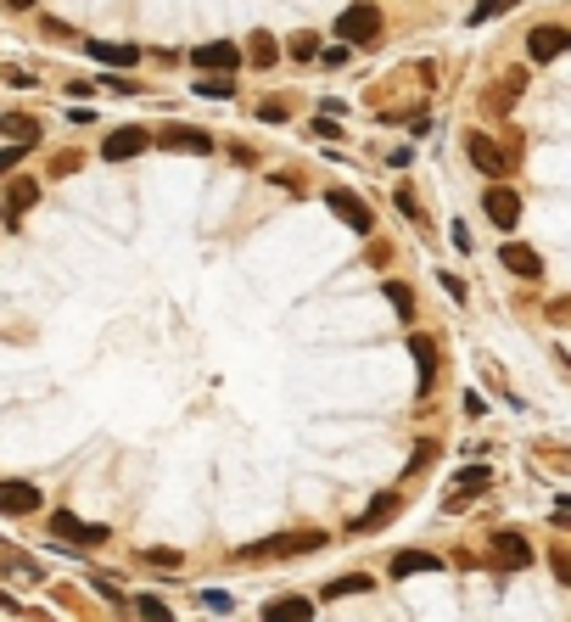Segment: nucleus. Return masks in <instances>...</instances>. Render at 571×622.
Listing matches in <instances>:
<instances>
[{
    "instance_id": "obj_3",
    "label": "nucleus",
    "mask_w": 571,
    "mask_h": 622,
    "mask_svg": "<svg viewBox=\"0 0 571 622\" xmlns=\"http://www.w3.org/2000/svg\"><path fill=\"white\" fill-rule=\"evenodd\" d=\"M493 561H498L504 572H521V567L532 561V544H527V533H516V528H498V533H493Z\"/></svg>"
},
{
    "instance_id": "obj_27",
    "label": "nucleus",
    "mask_w": 571,
    "mask_h": 622,
    "mask_svg": "<svg viewBox=\"0 0 571 622\" xmlns=\"http://www.w3.org/2000/svg\"><path fill=\"white\" fill-rule=\"evenodd\" d=\"M230 606H235V600L224 595V588H202V611H219V617H224Z\"/></svg>"
},
{
    "instance_id": "obj_13",
    "label": "nucleus",
    "mask_w": 571,
    "mask_h": 622,
    "mask_svg": "<svg viewBox=\"0 0 571 622\" xmlns=\"http://www.w3.org/2000/svg\"><path fill=\"white\" fill-rule=\"evenodd\" d=\"M392 516H398V494H376V499H369V510L353 521V533H376L381 521H392Z\"/></svg>"
},
{
    "instance_id": "obj_21",
    "label": "nucleus",
    "mask_w": 571,
    "mask_h": 622,
    "mask_svg": "<svg viewBox=\"0 0 571 622\" xmlns=\"http://www.w3.org/2000/svg\"><path fill=\"white\" fill-rule=\"evenodd\" d=\"M40 202V185L34 180H12V191H6V213H23V208H34Z\"/></svg>"
},
{
    "instance_id": "obj_1",
    "label": "nucleus",
    "mask_w": 571,
    "mask_h": 622,
    "mask_svg": "<svg viewBox=\"0 0 571 622\" xmlns=\"http://www.w3.org/2000/svg\"><path fill=\"white\" fill-rule=\"evenodd\" d=\"M325 538L320 533H281V538H258L241 549V561H286V555H302V549H320Z\"/></svg>"
},
{
    "instance_id": "obj_18",
    "label": "nucleus",
    "mask_w": 571,
    "mask_h": 622,
    "mask_svg": "<svg viewBox=\"0 0 571 622\" xmlns=\"http://www.w3.org/2000/svg\"><path fill=\"white\" fill-rule=\"evenodd\" d=\"M409 348H415V365H420V392H431V387H437V348H431L426 337H415Z\"/></svg>"
},
{
    "instance_id": "obj_4",
    "label": "nucleus",
    "mask_w": 571,
    "mask_h": 622,
    "mask_svg": "<svg viewBox=\"0 0 571 622\" xmlns=\"http://www.w3.org/2000/svg\"><path fill=\"white\" fill-rule=\"evenodd\" d=\"M157 141H162L168 152H191V157H208V152H213V135H208V129H191V123H168Z\"/></svg>"
},
{
    "instance_id": "obj_32",
    "label": "nucleus",
    "mask_w": 571,
    "mask_h": 622,
    "mask_svg": "<svg viewBox=\"0 0 571 622\" xmlns=\"http://www.w3.org/2000/svg\"><path fill=\"white\" fill-rule=\"evenodd\" d=\"M134 611L152 617V622H157V617H168V606H162V600H152V595H146V600H134Z\"/></svg>"
},
{
    "instance_id": "obj_26",
    "label": "nucleus",
    "mask_w": 571,
    "mask_h": 622,
    "mask_svg": "<svg viewBox=\"0 0 571 622\" xmlns=\"http://www.w3.org/2000/svg\"><path fill=\"white\" fill-rule=\"evenodd\" d=\"M23 157H28V141H12V146H0V174H12Z\"/></svg>"
},
{
    "instance_id": "obj_14",
    "label": "nucleus",
    "mask_w": 571,
    "mask_h": 622,
    "mask_svg": "<svg viewBox=\"0 0 571 622\" xmlns=\"http://www.w3.org/2000/svg\"><path fill=\"white\" fill-rule=\"evenodd\" d=\"M504 270H516V275L537 281V275H544V258H537L532 247H521V242H510V247H504Z\"/></svg>"
},
{
    "instance_id": "obj_9",
    "label": "nucleus",
    "mask_w": 571,
    "mask_h": 622,
    "mask_svg": "<svg viewBox=\"0 0 571 622\" xmlns=\"http://www.w3.org/2000/svg\"><path fill=\"white\" fill-rule=\"evenodd\" d=\"M325 202H330V213H336V219H348L359 236H369V231H376V213H369V208L359 202V196H348V191H330Z\"/></svg>"
},
{
    "instance_id": "obj_33",
    "label": "nucleus",
    "mask_w": 571,
    "mask_h": 622,
    "mask_svg": "<svg viewBox=\"0 0 571 622\" xmlns=\"http://www.w3.org/2000/svg\"><path fill=\"white\" fill-rule=\"evenodd\" d=\"M6 6H17V12H28V6H34V0H6Z\"/></svg>"
},
{
    "instance_id": "obj_22",
    "label": "nucleus",
    "mask_w": 571,
    "mask_h": 622,
    "mask_svg": "<svg viewBox=\"0 0 571 622\" xmlns=\"http://www.w3.org/2000/svg\"><path fill=\"white\" fill-rule=\"evenodd\" d=\"M521 0H477V12H470V23H493V17H504V12H516Z\"/></svg>"
},
{
    "instance_id": "obj_29",
    "label": "nucleus",
    "mask_w": 571,
    "mask_h": 622,
    "mask_svg": "<svg viewBox=\"0 0 571 622\" xmlns=\"http://www.w3.org/2000/svg\"><path fill=\"white\" fill-rule=\"evenodd\" d=\"M387 298H392V309H398V314H403V320H409V314H415V298H409V291H403V286H398V281H392V286H387Z\"/></svg>"
},
{
    "instance_id": "obj_15",
    "label": "nucleus",
    "mask_w": 571,
    "mask_h": 622,
    "mask_svg": "<svg viewBox=\"0 0 571 622\" xmlns=\"http://www.w3.org/2000/svg\"><path fill=\"white\" fill-rule=\"evenodd\" d=\"M84 56H95V62H107V68H129L134 56V45H107V40H84Z\"/></svg>"
},
{
    "instance_id": "obj_30",
    "label": "nucleus",
    "mask_w": 571,
    "mask_h": 622,
    "mask_svg": "<svg viewBox=\"0 0 571 622\" xmlns=\"http://www.w3.org/2000/svg\"><path fill=\"white\" fill-rule=\"evenodd\" d=\"M477 488H487V466H470V471L459 477V494H477Z\"/></svg>"
},
{
    "instance_id": "obj_6",
    "label": "nucleus",
    "mask_w": 571,
    "mask_h": 622,
    "mask_svg": "<svg viewBox=\"0 0 571 622\" xmlns=\"http://www.w3.org/2000/svg\"><path fill=\"white\" fill-rule=\"evenodd\" d=\"M40 510V488L34 482H0V516H34Z\"/></svg>"
},
{
    "instance_id": "obj_20",
    "label": "nucleus",
    "mask_w": 571,
    "mask_h": 622,
    "mask_svg": "<svg viewBox=\"0 0 571 622\" xmlns=\"http://www.w3.org/2000/svg\"><path fill=\"white\" fill-rule=\"evenodd\" d=\"M247 56L258 62V68H275V62H281V45H275V35H263V28H258V35L247 40Z\"/></svg>"
},
{
    "instance_id": "obj_2",
    "label": "nucleus",
    "mask_w": 571,
    "mask_h": 622,
    "mask_svg": "<svg viewBox=\"0 0 571 622\" xmlns=\"http://www.w3.org/2000/svg\"><path fill=\"white\" fill-rule=\"evenodd\" d=\"M336 35H342L348 45H376V40H381V17H376V6H348L342 17H336Z\"/></svg>"
},
{
    "instance_id": "obj_7",
    "label": "nucleus",
    "mask_w": 571,
    "mask_h": 622,
    "mask_svg": "<svg viewBox=\"0 0 571 622\" xmlns=\"http://www.w3.org/2000/svg\"><path fill=\"white\" fill-rule=\"evenodd\" d=\"M191 62H196L202 74H235V68H241V51H235L230 40H213V45L191 51Z\"/></svg>"
},
{
    "instance_id": "obj_24",
    "label": "nucleus",
    "mask_w": 571,
    "mask_h": 622,
    "mask_svg": "<svg viewBox=\"0 0 571 622\" xmlns=\"http://www.w3.org/2000/svg\"><path fill=\"white\" fill-rule=\"evenodd\" d=\"M369 588V578H336L330 588H325V600H336V595H364Z\"/></svg>"
},
{
    "instance_id": "obj_34",
    "label": "nucleus",
    "mask_w": 571,
    "mask_h": 622,
    "mask_svg": "<svg viewBox=\"0 0 571 622\" xmlns=\"http://www.w3.org/2000/svg\"><path fill=\"white\" fill-rule=\"evenodd\" d=\"M0 219H6V208H0Z\"/></svg>"
},
{
    "instance_id": "obj_10",
    "label": "nucleus",
    "mask_w": 571,
    "mask_h": 622,
    "mask_svg": "<svg viewBox=\"0 0 571 622\" xmlns=\"http://www.w3.org/2000/svg\"><path fill=\"white\" fill-rule=\"evenodd\" d=\"M487 219L498 224V231H516V219H521V196L510 185H493L487 191Z\"/></svg>"
},
{
    "instance_id": "obj_12",
    "label": "nucleus",
    "mask_w": 571,
    "mask_h": 622,
    "mask_svg": "<svg viewBox=\"0 0 571 622\" xmlns=\"http://www.w3.org/2000/svg\"><path fill=\"white\" fill-rule=\"evenodd\" d=\"M566 45H571V35L549 23V28H532V45H527V51H532V62H555Z\"/></svg>"
},
{
    "instance_id": "obj_23",
    "label": "nucleus",
    "mask_w": 571,
    "mask_h": 622,
    "mask_svg": "<svg viewBox=\"0 0 571 622\" xmlns=\"http://www.w3.org/2000/svg\"><path fill=\"white\" fill-rule=\"evenodd\" d=\"M146 567H157V572H180V549H146Z\"/></svg>"
},
{
    "instance_id": "obj_28",
    "label": "nucleus",
    "mask_w": 571,
    "mask_h": 622,
    "mask_svg": "<svg viewBox=\"0 0 571 622\" xmlns=\"http://www.w3.org/2000/svg\"><path fill=\"white\" fill-rule=\"evenodd\" d=\"M314 51H320V40L309 35V28H302V35H291V56H297V62H309Z\"/></svg>"
},
{
    "instance_id": "obj_19",
    "label": "nucleus",
    "mask_w": 571,
    "mask_h": 622,
    "mask_svg": "<svg viewBox=\"0 0 571 622\" xmlns=\"http://www.w3.org/2000/svg\"><path fill=\"white\" fill-rule=\"evenodd\" d=\"M0 129H6V141H40V118H28V113H6Z\"/></svg>"
},
{
    "instance_id": "obj_8",
    "label": "nucleus",
    "mask_w": 571,
    "mask_h": 622,
    "mask_svg": "<svg viewBox=\"0 0 571 622\" xmlns=\"http://www.w3.org/2000/svg\"><path fill=\"white\" fill-rule=\"evenodd\" d=\"M470 163H477L482 174H493V180H504L516 169V157L504 152V146H493V141H482V135H470Z\"/></svg>"
},
{
    "instance_id": "obj_16",
    "label": "nucleus",
    "mask_w": 571,
    "mask_h": 622,
    "mask_svg": "<svg viewBox=\"0 0 571 622\" xmlns=\"http://www.w3.org/2000/svg\"><path fill=\"white\" fill-rule=\"evenodd\" d=\"M443 561L437 555H426V549H409V555H398L392 561V578H415V572H437Z\"/></svg>"
},
{
    "instance_id": "obj_5",
    "label": "nucleus",
    "mask_w": 571,
    "mask_h": 622,
    "mask_svg": "<svg viewBox=\"0 0 571 622\" xmlns=\"http://www.w3.org/2000/svg\"><path fill=\"white\" fill-rule=\"evenodd\" d=\"M146 129L141 123H123V129H113V135H107V146H101V157H113V163H129V157H141L146 152Z\"/></svg>"
},
{
    "instance_id": "obj_31",
    "label": "nucleus",
    "mask_w": 571,
    "mask_h": 622,
    "mask_svg": "<svg viewBox=\"0 0 571 622\" xmlns=\"http://www.w3.org/2000/svg\"><path fill=\"white\" fill-rule=\"evenodd\" d=\"M320 68H348V45H330V51H314Z\"/></svg>"
},
{
    "instance_id": "obj_25",
    "label": "nucleus",
    "mask_w": 571,
    "mask_h": 622,
    "mask_svg": "<svg viewBox=\"0 0 571 622\" xmlns=\"http://www.w3.org/2000/svg\"><path fill=\"white\" fill-rule=\"evenodd\" d=\"M196 90H202V95H230V90H235V79H230V74H202V84H196Z\"/></svg>"
},
{
    "instance_id": "obj_17",
    "label": "nucleus",
    "mask_w": 571,
    "mask_h": 622,
    "mask_svg": "<svg viewBox=\"0 0 571 622\" xmlns=\"http://www.w3.org/2000/svg\"><path fill=\"white\" fill-rule=\"evenodd\" d=\"M269 622H297V617H314V600H302V595H286V600H275L263 611Z\"/></svg>"
},
{
    "instance_id": "obj_11",
    "label": "nucleus",
    "mask_w": 571,
    "mask_h": 622,
    "mask_svg": "<svg viewBox=\"0 0 571 622\" xmlns=\"http://www.w3.org/2000/svg\"><path fill=\"white\" fill-rule=\"evenodd\" d=\"M51 533H56V538H79V544H107V528H84V521L67 516V510L51 516Z\"/></svg>"
}]
</instances>
